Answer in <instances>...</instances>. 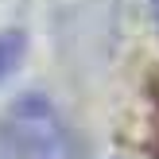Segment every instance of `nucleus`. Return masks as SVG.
<instances>
[{
    "mask_svg": "<svg viewBox=\"0 0 159 159\" xmlns=\"http://www.w3.org/2000/svg\"><path fill=\"white\" fill-rule=\"evenodd\" d=\"M20 47H23L20 35H0V78L20 62Z\"/></svg>",
    "mask_w": 159,
    "mask_h": 159,
    "instance_id": "nucleus-2",
    "label": "nucleus"
},
{
    "mask_svg": "<svg viewBox=\"0 0 159 159\" xmlns=\"http://www.w3.org/2000/svg\"><path fill=\"white\" fill-rule=\"evenodd\" d=\"M152 8H155V16H159V0H152Z\"/></svg>",
    "mask_w": 159,
    "mask_h": 159,
    "instance_id": "nucleus-3",
    "label": "nucleus"
},
{
    "mask_svg": "<svg viewBox=\"0 0 159 159\" xmlns=\"http://www.w3.org/2000/svg\"><path fill=\"white\" fill-rule=\"evenodd\" d=\"M0 155L4 159H78L66 124L54 116L43 97H23L8 109L0 124Z\"/></svg>",
    "mask_w": 159,
    "mask_h": 159,
    "instance_id": "nucleus-1",
    "label": "nucleus"
}]
</instances>
